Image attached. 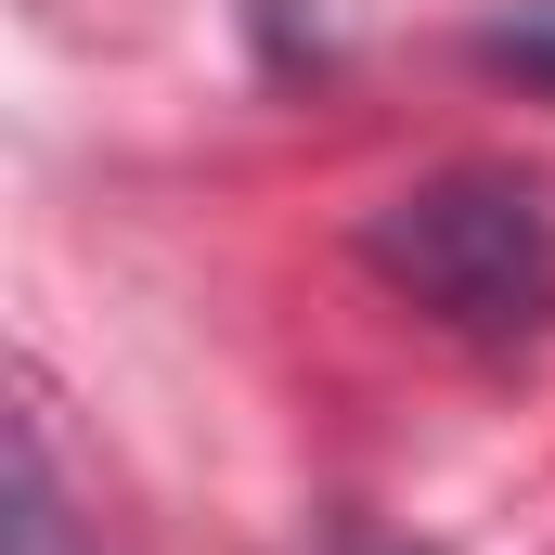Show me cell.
I'll use <instances>...</instances> for the list:
<instances>
[{"instance_id":"7a4b0ae2","label":"cell","mask_w":555,"mask_h":555,"mask_svg":"<svg viewBox=\"0 0 555 555\" xmlns=\"http://www.w3.org/2000/svg\"><path fill=\"white\" fill-rule=\"evenodd\" d=\"M0 555H91L78 517H65V491H52V439L39 426L0 439Z\"/></svg>"},{"instance_id":"6da1fadb","label":"cell","mask_w":555,"mask_h":555,"mask_svg":"<svg viewBox=\"0 0 555 555\" xmlns=\"http://www.w3.org/2000/svg\"><path fill=\"white\" fill-rule=\"evenodd\" d=\"M362 272L414 297L465 349H543L555 336V194L530 168H426L362 220Z\"/></svg>"},{"instance_id":"3957f363","label":"cell","mask_w":555,"mask_h":555,"mask_svg":"<svg viewBox=\"0 0 555 555\" xmlns=\"http://www.w3.org/2000/svg\"><path fill=\"white\" fill-rule=\"evenodd\" d=\"M478 65H504V78L555 91V0H517V13H491V26H478Z\"/></svg>"},{"instance_id":"277c9868","label":"cell","mask_w":555,"mask_h":555,"mask_svg":"<svg viewBox=\"0 0 555 555\" xmlns=\"http://www.w3.org/2000/svg\"><path fill=\"white\" fill-rule=\"evenodd\" d=\"M362 555H414V543H362Z\"/></svg>"}]
</instances>
